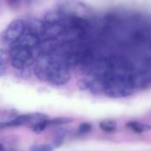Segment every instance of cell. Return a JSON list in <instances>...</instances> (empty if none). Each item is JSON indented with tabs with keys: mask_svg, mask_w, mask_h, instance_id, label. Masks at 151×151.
<instances>
[{
	"mask_svg": "<svg viewBox=\"0 0 151 151\" xmlns=\"http://www.w3.org/2000/svg\"><path fill=\"white\" fill-rule=\"evenodd\" d=\"M66 136V130L64 128H60L55 134L54 139H53V145L55 148H59L62 146L65 138Z\"/></svg>",
	"mask_w": 151,
	"mask_h": 151,
	"instance_id": "9",
	"label": "cell"
},
{
	"mask_svg": "<svg viewBox=\"0 0 151 151\" xmlns=\"http://www.w3.org/2000/svg\"><path fill=\"white\" fill-rule=\"evenodd\" d=\"M10 55L12 65L17 70H24L35 63L39 56V51L15 42L12 45Z\"/></svg>",
	"mask_w": 151,
	"mask_h": 151,
	"instance_id": "3",
	"label": "cell"
},
{
	"mask_svg": "<svg viewBox=\"0 0 151 151\" xmlns=\"http://www.w3.org/2000/svg\"><path fill=\"white\" fill-rule=\"evenodd\" d=\"M92 128H93V127L90 123H88V122L81 123L78 128V134H88L92 131Z\"/></svg>",
	"mask_w": 151,
	"mask_h": 151,
	"instance_id": "13",
	"label": "cell"
},
{
	"mask_svg": "<svg viewBox=\"0 0 151 151\" xmlns=\"http://www.w3.org/2000/svg\"><path fill=\"white\" fill-rule=\"evenodd\" d=\"M87 71L90 76L105 80L112 75L108 58H100L96 60L94 59Z\"/></svg>",
	"mask_w": 151,
	"mask_h": 151,
	"instance_id": "6",
	"label": "cell"
},
{
	"mask_svg": "<svg viewBox=\"0 0 151 151\" xmlns=\"http://www.w3.org/2000/svg\"><path fill=\"white\" fill-rule=\"evenodd\" d=\"M34 64L35 74L40 81L54 86H63L71 78V68L63 56L39 54Z\"/></svg>",
	"mask_w": 151,
	"mask_h": 151,
	"instance_id": "1",
	"label": "cell"
},
{
	"mask_svg": "<svg viewBox=\"0 0 151 151\" xmlns=\"http://www.w3.org/2000/svg\"><path fill=\"white\" fill-rule=\"evenodd\" d=\"M54 147L50 144H37L32 146L28 151H53Z\"/></svg>",
	"mask_w": 151,
	"mask_h": 151,
	"instance_id": "11",
	"label": "cell"
},
{
	"mask_svg": "<svg viewBox=\"0 0 151 151\" xmlns=\"http://www.w3.org/2000/svg\"><path fill=\"white\" fill-rule=\"evenodd\" d=\"M127 127H129L130 129H132L134 133L137 134H142L143 132H147L150 131L151 129V126L148 124H143L141 122H137V121H131L127 123Z\"/></svg>",
	"mask_w": 151,
	"mask_h": 151,
	"instance_id": "7",
	"label": "cell"
},
{
	"mask_svg": "<svg viewBox=\"0 0 151 151\" xmlns=\"http://www.w3.org/2000/svg\"><path fill=\"white\" fill-rule=\"evenodd\" d=\"M112 74L129 76L134 71V65L126 58L119 56H111L108 58Z\"/></svg>",
	"mask_w": 151,
	"mask_h": 151,
	"instance_id": "5",
	"label": "cell"
},
{
	"mask_svg": "<svg viewBox=\"0 0 151 151\" xmlns=\"http://www.w3.org/2000/svg\"><path fill=\"white\" fill-rule=\"evenodd\" d=\"M134 89L129 76L112 74L106 80L104 93L111 98H123L130 96Z\"/></svg>",
	"mask_w": 151,
	"mask_h": 151,
	"instance_id": "2",
	"label": "cell"
},
{
	"mask_svg": "<svg viewBox=\"0 0 151 151\" xmlns=\"http://www.w3.org/2000/svg\"><path fill=\"white\" fill-rule=\"evenodd\" d=\"M26 29H27V24L24 20L22 19L12 20L5 28L4 32L3 33L2 38L12 45L23 35Z\"/></svg>",
	"mask_w": 151,
	"mask_h": 151,
	"instance_id": "4",
	"label": "cell"
},
{
	"mask_svg": "<svg viewBox=\"0 0 151 151\" xmlns=\"http://www.w3.org/2000/svg\"><path fill=\"white\" fill-rule=\"evenodd\" d=\"M71 121H72V119H67V118H56V119H49L48 124H49V126H58V125L67 124Z\"/></svg>",
	"mask_w": 151,
	"mask_h": 151,
	"instance_id": "10",
	"label": "cell"
},
{
	"mask_svg": "<svg viewBox=\"0 0 151 151\" xmlns=\"http://www.w3.org/2000/svg\"><path fill=\"white\" fill-rule=\"evenodd\" d=\"M48 120H49V119H48L47 120H45V121L40 122V123H38L37 125L34 126V127L31 128L32 131H33L34 133H35V134H41V133H42V132L49 127Z\"/></svg>",
	"mask_w": 151,
	"mask_h": 151,
	"instance_id": "12",
	"label": "cell"
},
{
	"mask_svg": "<svg viewBox=\"0 0 151 151\" xmlns=\"http://www.w3.org/2000/svg\"><path fill=\"white\" fill-rule=\"evenodd\" d=\"M99 127L101 130L107 132V133H112L116 131L117 129V123L114 120L111 119H105L99 123Z\"/></svg>",
	"mask_w": 151,
	"mask_h": 151,
	"instance_id": "8",
	"label": "cell"
},
{
	"mask_svg": "<svg viewBox=\"0 0 151 151\" xmlns=\"http://www.w3.org/2000/svg\"><path fill=\"white\" fill-rule=\"evenodd\" d=\"M0 151H6L5 147H4V144H2V143H0Z\"/></svg>",
	"mask_w": 151,
	"mask_h": 151,
	"instance_id": "15",
	"label": "cell"
},
{
	"mask_svg": "<svg viewBox=\"0 0 151 151\" xmlns=\"http://www.w3.org/2000/svg\"><path fill=\"white\" fill-rule=\"evenodd\" d=\"M11 1H12V2H16V1H19V0H11Z\"/></svg>",
	"mask_w": 151,
	"mask_h": 151,
	"instance_id": "16",
	"label": "cell"
},
{
	"mask_svg": "<svg viewBox=\"0 0 151 151\" xmlns=\"http://www.w3.org/2000/svg\"><path fill=\"white\" fill-rule=\"evenodd\" d=\"M6 70V62L4 57L0 54V77L3 76Z\"/></svg>",
	"mask_w": 151,
	"mask_h": 151,
	"instance_id": "14",
	"label": "cell"
}]
</instances>
